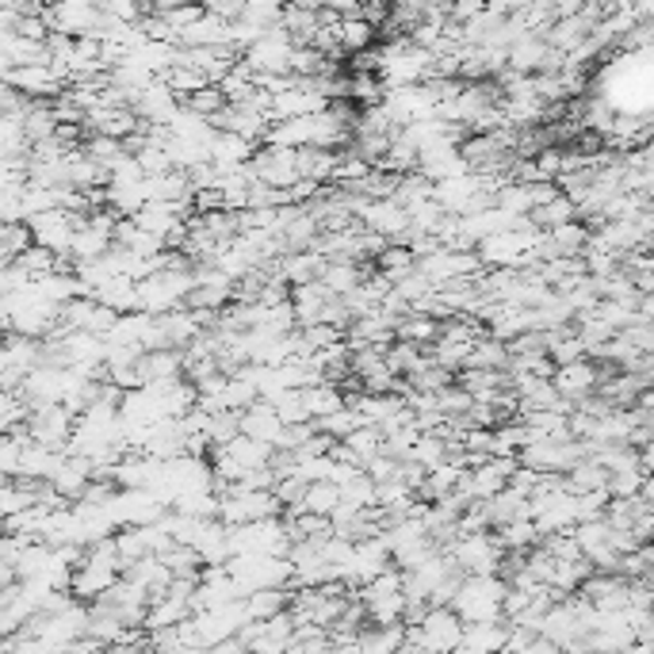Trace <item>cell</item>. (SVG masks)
<instances>
[{
  "mask_svg": "<svg viewBox=\"0 0 654 654\" xmlns=\"http://www.w3.org/2000/svg\"><path fill=\"white\" fill-rule=\"evenodd\" d=\"M505 601H510V582L497 575H482L463 578L452 609L460 612L463 624H490V620H505Z\"/></svg>",
  "mask_w": 654,
  "mask_h": 654,
  "instance_id": "6da1fadb",
  "label": "cell"
},
{
  "mask_svg": "<svg viewBox=\"0 0 654 654\" xmlns=\"http://www.w3.org/2000/svg\"><path fill=\"white\" fill-rule=\"evenodd\" d=\"M463 632H468V624H463L455 609H429L421 624L406 628V643L432 654H455V647L463 643Z\"/></svg>",
  "mask_w": 654,
  "mask_h": 654,
  "instance_id": "7a4b0ae2",
  "label": "cell"
},
{
  "mask_svg": "<svg viewBox=\"0 0 654 654\" xmlns=\"http://www.w3.org/2000/svg\"><path fill=\"white\" fill-rule=\"evenodd\" d=\"M253 173H257L260 184L280 187V192H291L296 184H302L299 176V150H283V146H265L253 158Z\"/></svg>",
  "mask_w": 654,
  "mask_h": 654,
  "instance_id": "3957f363",
  "label": "cell"
},
{
  "mask_svg": "<svg viewBox=\"0 0 654 654\" xmlns=\"http://www.w3.org/2000/svg\"><path fill=\"white\" fill-rule=\"evenodd\" d=\"M242 432L249 440H260V444H268V448H280V440H283V432H288V425L280 421L276 406L257 403L253 410L242 414Z\"/></svg>",
  "mask_w": 654,
  "mask_h": 654,
  "instance_id": "277c9868",
  "label": "cell"
},
{
  "mask_svg": "<svg viewBox=\"0 0 654 654\" xmlns=\"http://www.w3.org/2000/svg\"><path fill=\"white\" fill-rule=\"evenodd\" d=\"M463 643L486 651V654H505L510 651V624L505 620H490V624H468Z\"/></svg>",
  "mask_w": 654,
  "mask_h": 654,
  "instance_id": "5b68a950",
  "label": "cell"
},
{
  "mask_svg": "<svg viewBox=\"0 0 654 654\" xmlns=\"http://www.w3.org/2000/svg\"><path fill=\"white\" fill-rule=\"evenodd\" d=\"M555 390H559L562 398H582L586 390H593V383H597V367L593 364H567V367H559L555 372Z\"/></svg>",
  "mask_w": 654,
  "mask_h": 654,
  "instance_id": "8992f818",
  "label": "cell"
},
{
  "mask_svg": "<svg viewBox=\"0 0 654 654\" xmlns=\"http://www.w3.org/2000/svg\"><path fill=\"white\" fill-rule=\"evenodd\" d=\"M302 403H307L310 421H325V417H333V414L345 410V398H341V390L333 387V383H318V387H307V390H302Z\"/></svg>",
  "mask_w": 654,
  "mask_h": 654,
  "instance_id": "52a82bcc",
  "label": "cell"
},
{
  "mask_svg": "<svg viewBox=\"0 0 654 654\" xmlns=\"http://www.w3.org/2000/svg\"><path fill=\"white\" fill-rule=\"evenodd\" d=\"M341 510V486L337 482H314L302 497V513H314V517H330Z\"/></svg>",
  "mask_w": 654,
  "mask_h": 654,
  "instance_id": "ba28073f",
  "label": "cell"
},
{
  "mask_svg": "<svg viewBox=\"0 0 654 654\" xmlns=\"http://www.w3.org/2000/svg\"><path fill=\"white\" fill-rule=\"evenodd\" d=\"M291 597L288 590H260V593H249L245 597V604H249L253 620H276L283 617V612H291Z\"/></svg>",
  "mask_w": 654,
  "mask_h": 654,
  "instance_id": "9c48e42d",
  "label": "cell"
},
{
  "mask_svg": "<svg viewBox=\"0 0 654 654\" xmlns=\"http://www.w3.org/2000/svg\"><path fill=\"white\" fill-rule=\"evenodd\" d=\"M322 283H325V291H330L333 299H349L364 280H360L356 265H349V260H330V268H325Z\"/></svg>",
  "mask_w": 654,
  "mask_h": 654,
  "instance_id": "30bf717a",
  "label": "cell"
},
{
  "mask_svg": "<svg viewBox=\"0 0 654 654\" xmlns=\"http://www.w3.org/2000/svg\"><path fill=\"white\" fill-rule=\"evenodd\" d=\"M440 333H444V325H440L437 318H421V314L403 318V325H398V337L410 341V345H421V341H432V345H437Z\"/></svg>",
  "mask_w": 654,
  "mask_h": 654,
  "instance_id": "8fae6325",
  "label": "cell"
},
{
  "mask_svg": "<svg viewBox=\"0 0 654 654\" xmlns=\"http://www.w3.org/2000/svg\"><path fill=\"white\" fill-rule=\"evenodd\" d=\"M372 39H375V23H367V20H345L341 23V51H349L360 58V54L372 46Z\"/></svg>",
  "mask_w": 654,
  "mask_h": 654,
  "instance_id": "7c38bea8",
  "label": "cell"
},
{
  "mask_svg": "<svg viewBox=\"0 0 654 654\" xmlns=\"http://www.w3.org/2000/svg\"><path fill=\"white\" fill-rule=\"evenodd\" d=\"M455 654H486V651H479V647H471V643H460V647H455Z\"/></svg>",
  "mask_w": 654,
  "mask_h": 654,
  "instance_id": "4fadbf2b",
  "label": "cell"
}]
</instances>
